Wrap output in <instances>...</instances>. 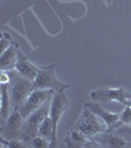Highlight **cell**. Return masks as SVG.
<instances>
[{"label": "cell", "mask_w": 131, "mask_h": 148, "mask_svg": "<svg viewBox=\"0 0 131 148\" xmlns=\"http://www.w3.org/2000/svg\"><path fill=\"white\" fill-rule=\"evenodd\" d=\"M0 94H1L0 116H1V123H3V121H5L9 118L12 110H13L10 95V84H1Z\"/></svg>", "instance_id": "4fadbf2b"}, {"label": "cell", "mask_w": 131, "mask_h": 148, "mask_svg": "<svg viewBox=\"0 0 131 148\" xmlns=\"http://www.w3.org/2000/svg\"><path fill=\"white\" fill-rule=\"evenodd\" d=\"M91 139L92 138L87 136L79 130L71 127L64 137V142L68 148H82L87 147V144L91 141Z\"/></svg>", "instance_id": "8fae6325"}, {"label": "cell", "mask_w": 131, "mask_h": 148, "mask_svg": "<svg viewBox=\"0 0 131 148\" xmlns=\"http://www.w3.org/2000/svg\"><path fill=\"white\" fill-rule=\"evenodd\" d=\"M72 127L82 131L90 138H93L99 134H103L108 130L106 123L101 118H99L94 112H92L85 106L77 121Z\"/></svg>", "instance_id": "6da1fadb"}, {"label": "cell", "mask_w": 131, "mask_h": 148, "mask_svg": "<svg viewBox=\"0 0 131 148\" xmlns=\"http://www.w3.org/2000/svg\"><path fill=\"white\" fill-rule=\"evenodd\" d=\"M24 119L19 109L14 108L5 121L1 123V136L6 139L20 138L22 134Z\"/></svg>", "instance_id": "52a82bcc"}, {"label": "cell", "mask_w": 131, "mask_h": 148, "mask_svg": "<svg viewBox=\"0 0 131 148\" xmlns=\"http://www.w3.org/2000/svg\"><path fill=\"white\" fill-rule=\"evenodd\" d=\"M30 147L34 148H47L50 147V142L44 137L40 136V135H37L32 139L30 144Z\"/></svg>", "instance_id": "e0dca14e"}, {"label": "cell", "mask_w": 131, "mask_h": 148, "mask_svg": "<svg viewBox=\"0 0 131 148\" xmlns=\"http://www.w3.org/2000/svg\"><path fill=\"white\" fill-rule=\"evenodd\" d=\"M127 106H130V107H131V99L129 100V102L127 103Z\"/></svg>", "instance_id": "d6986e66"}, {"label": "cell", "mask_w": 131, "mask_h": 148, "mask_svg": "<svg viewBox=\"0 0 131 148\" xmlns=\"http://www.w3.org/2000/svg\"><path fill=\"white\" fill-rule=\"evenodd\" d=\"M14 69L20 75L34 81L38 74V71H39V66H35V64H33L30 61V59L28 58V56L26 54H24V52L21 49H19L18 57Z\"/></svg>", "instance_id": "9c48e42d"}, {"label": "cell", "mask_w": 131, "mask_h": 148, "mask_svg": "<svg viewBox=\"0 0 131 148\" xmlns=\"http://www.w3.org/2000/svg\"><path fill=\"white\" fill-rule=\"evenodd\" d=\"M19 49H20V46L14 40L13 44L5 51L0 53V68L1 70H14Z\"/></svg>", "instance_id": "7c38bea8"}, {"label": "cell", "mask_w": 131, "mask_h": 148, "mask_svg": "<svg viewBox=\"0 0 131 148\" xmlns=\"http://www.w3.org/2000/svg\"><path fill=\"white\" fill-rule=\"evenodd\" d=\"M90 97L95 102L103 103H119L127 106V103L131 99V93L123 87L119 88H103L93 90Z\"/></svg>", "instance_id": "5b68a950"}, {"label": "cell", "mask_w": 131, "mask_h": 148, "mask_svg": "<svg viewBox=\"0 0 131 148\" xmlns=\"http://www.w3.org/2000/svg\"><path fill=\"white\" fill-rule=\"evenodd\" d=\"M131 125V107L126 106V108L123 110L120 113L119 116V121H117V123L111 130H117L118 128H120L121 126L124 125Z\"/></svg>", "instance_id": "9a60e30c"}, {"label": "cell", "mask_w": 131, "mask_h": 148, "mask_svg": "<svg viewBox=\"0 0 131 148\" xmlns=\"http://www.w3.org/2000/svg\"><path fill=\"white\" fill-rule=\"evenodd\" d=\"M50 101L44 103L40 109L32 113L26 120H24L22 134H21V139L27 144L28 147H30L31 141L35 136H37L39 133V127L42 121L49 114L50 112Z\"/></svg>", "instance_id": "3957f363"}, {"label": "cell", "mask_w": 131, "mask_h": 148, "mask_svg": "<svg viewBox=\"0 0 131 148\" xmlns=\"http://www.w3.org/2000/svg\"><path fill=\"white\" fill-rule=\"evenodd\" d=\"M69 108V100L64 94V91H55L53 92L51 101H50V112L49 116L51 118L53 123L54 131L57 134V126L60 121L61 116Z\"/></svg>", "instance_id": "ba28073f"}, {"label": "cell", "mask_w": 131, "mask_h": 148, "mask_svg": "<svg viewBox=\"0 0 131 148\" xmlns=\"http://www.w3.org/2000/svg\"><path fill=\"white\" fill-rule=\"evenodd\" d=\"M1 147H10V148H25L28 147L27 144L21 138H13V139H6L2 137L0 138Z\"/></svg>", "instance_id": "2e32d148"}, {"label": "cell", "mask_w": 131, "mask_h": 148, "mask_svg": "<svg viewBox=\"0 0 131 148\" xmlns=\"http://www.w3.org/2000/svg\"><path fill=\"white\" fill-rule=\"evenodd\" d=\"M103 144L102 146L106 147H131V140H127L126 138L118 135L115 130H106L103 133Z\"/></svg>", "instance_id": "5bb4252c"}, {"label": "cell", "mask_w": 131, "mask_h": 148, "mask_svg": "<svg viewBox=\"0 0 131 148\" xmlns=\"http://www.w3.org/2000/svg\"><path fill=\"white\" fill-rule=\"evenodd\" d=\"M53 92L54 91H52V90L47 89L33 90L25 103L22 105V107L19 109L24 120H26L31 114L37 111L38 109H40L44 103L51 100Z\"/></svg>", "instance_id": "8992f818"}, {"label": "cell", "mask_w": 131, "mask_h": 148, "mask_svg": "<svg viewBox=\"0 0 131 148\" xmlns=\"http://www.w3.org/2000/svg\"><path fill=\"white\" fill-rule=\"evenodd\" d=\"M1 42H0V47H1V51L0 53H2L3 51H5L9 47L13 44L14 40L13 38L11 37V35L9 33H6V32H3L1 34Z\"/></svg>", "instance_id": "ac0fdd59"}, {"label": "cell", "mask_w": 131, "mask_h": 148, "mask_svg": "<svg viewBox=\"0 0 131 148\" xmlns=\"http://www.w3.org/2000/svg\"><path fill=\"white\" fill-rule=\"evenodd\" d=\"M10 95L13 109H20L33 91V81L20 75L17 71L10 70Z\"/></svg>", "instance_id": "277c9868"}, {"label": "cell", "mask_w": 131, "mask_h": 148, "mask_svg": "<svg viewBox=\"0 0 131 148\" xmlns=\"http://www.w3.org/2000/svg\"><path fill=\"white\" fill-rule=\"evenodd\" d=\"M85 107L89 108L92 112H94L99 118H101L108 125V130H111L119 121L120 114L117 113H111L108 110L104 109L99 103H85Z\"/></svg>", "instance_id": "30bf717a"}, {"label": "cell", "mask_w": 131, "mask_h": 148, "mask_svg": "<svg viewBox=\"0 0 131 148\" xmlns=\"http://www.w3.org/2000/svg\"><path fill=\"white\" fill-rule=\"evenodd\" d=\"M71 86L61 82L55 74V64L39 66V71L33 81V90L47 89L52 91H65Z\"/></svg>", "instance_id": "7a4b0ae2"}]
</instances>
